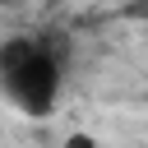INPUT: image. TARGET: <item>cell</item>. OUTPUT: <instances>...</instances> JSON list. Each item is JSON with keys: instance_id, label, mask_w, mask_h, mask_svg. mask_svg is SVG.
Wrapping results in <instances>:
<instances>
[{"instance_id": "cell-2", "label": "cell", "mask_w": 148, "mask_h": 148, "mask_svg": "<svg viewBox=\"0 0 148 148\" xmlns=\"http://www.w3.org/2000/svg\"><path fill=\"white\" fill-rule=\"evenodd\" d=\"M65 148H97V139L79 130V134H69V139H65Z\"/></svg>"}, {"instance_id": "cell-3", "label": "cell", "mask_w": 148, "mask_h": 148, "mask_svg": "<svg viewBox=\"0 0 148 148\" xmlns=\"http://www.w3.org/2000/svg\"><path fill=\"white\" fill-rule=\"evenodd\" d=\"M0 5H9V0H0Z\"/></svg>"}, {"instance_id": "cell-1", "label": "cell", "mask_w": 148, "mask_h": 148, "mask_svg": "<svg viewBox=\"0 0 148 148\" xmlns=\"http://www.w3.org/2000/svg\"><path fill=\"white\" fill-rule=\"evenodd\" d=\"M65 88V51L51 37L14 32L0 42V92L23 116H51Z\"/></svg>"}]
</instances>
